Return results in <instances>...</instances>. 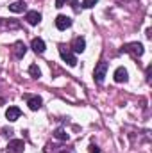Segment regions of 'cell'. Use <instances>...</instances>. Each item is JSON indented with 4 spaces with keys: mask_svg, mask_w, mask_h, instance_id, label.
I'll return each instance as SVG.
<instances>
[{
    "mask_svg": "<svg viewBox=\"0 0 152 153\" xmlns=\"http://www.w3.org/2000/svg\"><path fill=\"white\" fill-rule=\"evenodd\" d=\"M114 82H118V84H122V82H127L129 80V73H127V70L125 68H116V71H114Z\"/></svg>",
    "mask_w": 152,
    "mask_h": 153,
    "instance_id": "9",
    "label": "cell"
},
{
    "mask_svg": "<svg viewBox=\"0 0 152 153\" xmlns=\"http://www.w3.org/2000/svg\"><path fill=\"white\" fill-rule=\"evenodd\" d=\"M54 137L59 139V141H68V139H70V135H68V132H66L65 128H56V130H54Z\"/></svg>",
    "mask_w": 152,
    "mask_h": 153,
    "instance_id": "15",
    "label": "cell"
},
{
    "mask_svg": "<svg viewBox=\"0 0 152 153\" xmlns=\"http://www.w3.org/2000/svg\"><path fill=\"white\" fill-rule=\"evenodd\" d=\"M25 20H27L29 25H38L39 22H41V14H39L38 11H27Z\"/></svg>",
    "mask_w": 152,
    "mask_h": 153,
    "instance_id": "10",
    "label": "cell"
},
{
    "mask_svg": "<svg viewBox=\"0 0 152 153\" xmlns=\"http://www.w3.org/2000/svg\"><path fill=\"white\" fill-rule=\"evenodd\" d=\"M23 98L27 100V105H29V109L31 111H39L41 109V98L39 96H31V94H23Z\"/></svg>",
    "mask_w": 152,
    "mask_h": 153,
    "instance_id": "8",
    "label": "cell"
},
{
    "mask_svg": "<svg viewBox=\"0 0 152 153\" xmlns=\"http://www.w3.org/2000/svg\"><path fill=\"white\" fill-rule=\"evenodd\" d=\"M45 153H75V150L70 146H63V144H47Z\"/></svg>",
    "mask_w": 152,
    "mask_h": 153,
    "instance_id": "5",
    "label": "cell"
},
{
    "mask_svg": "<svg viewBox=\"0 0 152 153\" xmlns=\"http://www.w3.org/2000/svg\"><path fill=\"white\" fill-rule=\"evenodd\" d=\"M59 55H61V59H63L68 66H75L77 64L75 53H74L70 48H66V45H59Z\"/></svg>",
    "mask_w": 152,
    "mask_h": 153,
    "instance_id": "2",
    "label": "cell"
},
{
    "mask_svg": "<svg viewBox=\"0 0 152 153\" xmlns=\"http://www.w3.org/2000/svg\"><path fill=\"white\" fill-rule=\"evenodd\" d=\"M23 150H25V143L22 139H13L9 141L5 153H23Z\"/></svg>",
    "mask_w": 152,
    "mask_h": 153,
    "instance_id": "4",
    "label": "cell"
},
{
    "mask_svg": "<svg viewBox=\"0 0 152 153\" xmlns=\"http://www.w3.org/2000/svg\"><path fill=\"white\" fill-rule=\"evenodd\" d=\"M29 75L32 76V78H39L41 76V71H39L38 64H31L29 66Z\"/></svg>",
    "mask_w": 152,
    "mask_h": 153,
    "instance_id": "17",
    "label": "cell"
},
{
    "mask_svg": "<svg viewBox=\"0 0 152 153\" xmlns=\"http://www.w3.org/2000/svg\"><path fill=\"white\" fill-rule=\"evenodd\" d=\"M4 135H13V130H11V128H9V130L4 128Z\"/></svg>",
    "mask_w": 152,
    "mask_h": 153,
    "instance_id": "23",
    "label": "cell"
},
{
    "mask_svg": "<svg viewBox=\"0 0 152 153\" xmlns=\"http://www.w3.org/2000/svg\"><path fill=\"white\" fill-rule=\"evenodd\" d=\"M84 48H86V41H84V38H75L74 39V43H72V52L82 53Z\"/></svg>",
    "mask_w": 152,
    "mask_h": 153,
    "instance_id": "11",
    "label": "cell"
},
{
    "mask_svg": "<svg viewBox=\"0 0 152 153\" xmlns=\"http://www.w3.org/2000/svg\"><path fill=\"white\" fill-rule=\"evenodd\" d=\"M150 70H152V66H149V68H147V71H145V76H147V82H150Z\"/></svg>",
    "mask_w": 152,
    "mask_h": 153,
    "instance_id": "21",
    "label": "cell"
},
{
    "mask_svg": "<svg viewBox=\"0 0 152 153\" xmlns=\"http://www.w3.org/2000/svg\"><path fill=\"white\" fill-rule=\"evenodd\" d=\"M0 29H20V23L18 22H7V20L0 18Z\"/></svg>",
    "mask_w": 152,
    "mask_h": 153,
    "instance_id": "16",
    "label": "cell"
},
{
    "mask_svg": "<svg viewBox=\"0 0 152 153\" xmlns=\"http://www.w3.org/2000/svg\"><path fill=\"white\" fill-rule=\"evenodd\" d=\"M106 71H108V62H106V61H100V62L97 64V68H95V73H93L97 84H102V82H104Z\"/></svg>",
    "mask_w": 152,
    "mask_h": 153,
    "instance_id": "3",
    "label": "cell"
},
{
    "mask_svg": "<svg viewBox=\"0 0 152 153\" xmlns=\"http://www.w3.org/2000/svg\"><path fill=\"white\" fill-rule=\"evenodd\" d=\"M120 52H125V53H129L132 59H138V57H141V55H143L145 48H143V45H141V43H127L125 46H122V50H120Z\"/></svg>",
    "mask_w": 152,
    "mask_h": 153,
    "instance_id": "1",
    "label": "cell"
},
{
    "mask_svg": "<svg viewBox=\"0 0 152 153\" xmlns=\"http://www.w3.org/2000/svg\"><path fill=\"white\" fill-rule=\"evenodd\" d=\"M68 2H70V5H72V7H74V9H79V0H68Z\"/></svg>",
    "mask_w": 152,
    "mask_h": 153,
    "instance_id": "20",
    "label": "cell"
},
{
    "mask_svg": "<svg viewBox=\"0 0 152 153\" xmlns=\"http://www.w3.org/2000/svg\"><path fill=\"white\" fill-rule=\"evenodd\" d=\"M25 9H27V5H25L23 0H16L9 5V11H13V13H23Z\"/></svg>",
    "mask_w": 152,
    "mask_h": 153,
    "instance_id": "14",
    "label": "cell"
},
{
    "mask_svg": "<svg viewBox=\"0 0 152 153\" xmlns=\"http://www.w3.org/2000/svg\"><path fill=\"white\" fill-rule=\"evenodd\" d=\"M99 0H82V7H86V9H91L95 4H97Z\"/></svg>",
    "mask_w": 152,
    "mask_h": 153,
    "instance_id": "18",
    "label": "cell"
},
{
    "mask_svg": "<svg viewBox=\"0 0 152 153\" xmlns=\"http://www.w3.org/2000/svg\"><path fill=\"white\" fill-rule=\"evenodd\" d=\"M20 116H22V111H20L18 107H9V109L5 111V117H7L9 121H16V119H20Z\"/></svg>",
    "mask_w": 152,
    "mask_h": 153,
    "instance_id": "12",
    "label": "cell"
},
{
    "mask_svg": "<svg viewBox=\"0 0 152 153\" xmlns=\"http://www.w3.org/2000/svg\"><path fill=\"white\" fill-rule=\"evenodd\" d=\"M56 27H57L59 30L70 29V27H72V18H68V16H65V14H59V16L56 18Z\"/></svg>",
    "mask_w": 152,
    "mask_h": 153,
    "instance_id": "7",
    "label": "cell"
},
{
    "mask_svg": "<svg viewBox=\"0 0 152 153\" xmlns=\"http://www.w3.org/2000/svg\"><path fill=\"white\" fill-rule=\"evenodd\" d=\"M88 153H100V150H99V146L91 144V146H90V150H88Z\"/></svg>",
    "mask_w": 152,
    "mask_h": 153,
    "instance_id": "19",
    "label": "cell"
},
{
    "mask_svg": "<svg viewBox=\"0 0 152 153\" xmlns=\"http://www.w3.org/2000/svg\"><path fill=\"white\" fill-rule=\"evenodd\" d=\"M25 53H27L25 43H23V41H16V43L13 45V55H14V59H23Z\"/></svg>",
    "mask_w": 152,
    "mask_h": 153,
    "instance_id": "6",
    "label": "cell"
},
{
    "mask_svg": "<svg viewBox=\"0 0 152 153\" xmlns=\"http://www.w3.org/2000/svg\"><path fill=\"white\" fill-rule=\"evenodd\" d=\"M31 48H32L36 53H43V52H45V41L41 38H34L32 43H31Z\"/></svg>",
    "mask_w": 152,
    "mask_h": 153,
    "instance_id": "13",
    "label": "cell"
},
{
    "mask_svg": "<svg viewBox=\"0 0 152 153\" xmlns=\"http://www.w3.org/2000/svg\"><path fill=\"white\" fill-rule=\"evenodd\" d=\"M66 4V0H56V7H63Z\"/></svg>",
    "mask_w": 152,
    "mask_h": 153,
    "instance_id": "22",
    "label": "cell"
}]
</instances>
